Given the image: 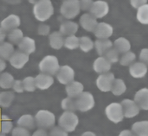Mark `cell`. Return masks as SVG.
Returning a JSON list of instances; mask_svg holds the SVG:
<instances>
[{
  "mask_svg": "<svg viewBox=\"0 0 148 136\" xmlns=\"http://www.w3.org/2000/svg\"><path fill=\"white\" fill-rule=\"evenodd\" d=\"M54 13V9L50 0H39L34 6L35 18L40 21L49 19Z\"/></svg>",
  "mask_w": 148,
  "mask_h": 136,
  "instance_id": "1",
  "label": "cell"
},
{
  "mask_svg": "<svg viewBox=\"0 0 148 136\" xmlns=\"http://www.w3.org/2000/svg\"><path fill=\"white\" fill-rule=\"evenodd\" d=\"M79 123L77 116L72 112L66 111L60 117L58 124L66 132L73 131Z\"/></svg>",
  "mask_w": 148,
  "mask_h": 136,
  "instance_id": "2",
  "label": "cell"
},
{
  "mask_svg": "<svg viewBox=\"0 0 148 136\" xmlns=\"http://www.w3.org/2000/svg\"><path fill=\"white\" fill-rule=\"evenodd\" d=\"M79 0H65L61 5L60 12L62 15L68 19H73L80 12Z\"/></svg>",
  "mask_w": 148,
  "mask_h": 136,
  "instance_id": "3",
  "label": "cell"
},
{
  "mask_svg": "<svg viewBox=\"0 0 148 136\" xmlns=\"http://www.w3.org/2000/svg\"><path fill=\"white\" fill-rule=\"evenodd\" d=\"M40 70L46 74L55 75L60 69L58 59L54 56L45 57L39 64Z\"/></svg>",
  "mask_w": 148,
  "mask_h": 136,
  "instance_id": "4",
  "label": "cell"
},
{
  "mask_svg": "<svg viewBox=\"0 0 148 136\" xmlns=\"http://www.w3.org/2000/svg\"><path fill=\"white\" fill-rule=\"evenodd\" d=\"M35 119L38 127L42 129L51 128L55 123L54 115L46 110H40L38 112Z\"/></svg>",
  "mask_w": 148,
  "mask_h": 136,
  "instance_id": "5",
  "label": "cell"
},
{
  "mask_svg": "<svg viewBox=\"0 0 148 136\" xmlns=\"http://www.w3.org/2000/svg\"><path fill=\"white\" fill-rule=\"evenodd\" d=\"M77 109L81 112H87L91 109L95 105L93 95L89 92H82L75 98Z\"/></svg>",
  "mask_w": 148,
  "mask_h": 136,
  "instance_id": "6",
  "label": "cell"
},
{
  "mask_svg": "<svg viewBox=\"0 0 148 136\" xmlns=\"http://www.w3.org/2000/svg\"><path fill=\"white\" fill-rule=\"evenodd\" d=\"M105 113L108 119L114 123L121 122L124 118L121 105L117 102L108 105L105 109Z\"/></svg>",
  "mask_w": 148,
  "mask_h": 136,
  "instance_id": "7",
  "label": "cell"
},
{
  "mask_svg": "<svg viewBox=\"0 0 148 136\" xmlns=\"http://www.w3.org/2000/svg\"><path fill=\"white\" fill-rule=\"evenodd\" d=\"M114 80V75L110 72H106L100 75L96 81L98 88L103 92L110 91L113 82Z\"/></svg>",
  "mask_w": 148,
  "mask_h": 136,
  "instance_id": "8",
  "label": "cell"
},
{
  "mask_svg": "<svg viewBox=\"0 0 148 136\" xmlns=\"http://www.w3.org/2000/svg\"><path fill=\"white\" fill-rule=\"evenodd\" d=\"M124 116L127 118H132L138 115L139 108L135 102L130 99H124L121 102Z\"/></svg>",
  "mask_w": 148,
  "mask_h": 136,
  "instance_id": "9",
  "label": "cell"
},
{
  "mask_svg": "<svg viewBox=\"0 0 148 136\" xmlns=\"http://www.w3.org/2000/svg\"><path fill=\"white\" fill-rule=\"evenodd\" d=\"M75 72L73 69L68 65H64L60 67L57 72V78L60 83L63 84H67L73 81Z\"/></svg>",
  "mask_w": 148,
  "mask_h": 136,
  "instance_id": "10",
  "label": "cell"
},
{
  "mask_svg": "<svg viewBox=\"0 0 148 136\" xmlns=\"http://www.w3.org/2000/svg\"><path fill=\"white\" fill-rule=\"evenodd\" d=\"M90 12L95 18H102L108 14L109 5L105 1H97L93 2Z\"/></svg>",
  "mask_w": 148,
  "mask_h": 136,
  "instance_id": "11",
  "label": "cell"
},
{
  "mask_svg": "<svg viewBox=\"0 0 148 136\" xmlns=\"http://www.w3.org/2000/svg\"><path fill=\"white\" fill-rule=\"evenodd\" d=\"M9 60L11 65L13 67L17 69H20L29 60V57L28 54L21 51H17L12 54Z\"/></svg>",
  "mask_w": 148,
  "mask_h": 136,
  "instance_id": "12",
  "label": "cell"
},
{
  "mask_svg": "<svg viewBox=\"0 0 148 136\" xmlns=\"http://www.w3.org/2000/svg\"><path fill=\"white\" fill-rule=\"evenodd\" d=\"M134 101L139 109L148 110V89L143 88L138 90L135 96Z\"/></svg>",
  "mask_w": 148,
  "mask_h": 136,
  "instance_id": "13",
  "label": "cell"
},
{
  "mask_svg": "<svg viewBox=\"0 0 148 136\" xmlns=\"http://www.w3.org/2000/svg\"><path fill=\"white\" fill-rule=\"evenodd\" d=\"M93 32L99 39H108L113 34V28L106 23H98Z\"/></svg>",
  "mask_w": 148,
  "mask_h": 136,
  "instance_id": "14",
  "label": "cell"
},
{
  "mask_svg": "<svg viewBox=\"0 0 148 136\" xmlns=\"http://www.w3.org/2000/svg\"><path fill=\"white\" fill-rule=\"evenodd\" d=\"M20 20L18 16L10 14L1 23V28L5 31H11L20 25Z\"/></svg>",
  "mask_w": 148,
  "mask_h": 136,
  "instance_id": "15",
  "label": "cell"
},
{
  "mask_svg": "<svg viewBox=\"0 0 148 136\" xmlns=\"http://www.w3.org/2000/svg\"><path fill=\"white\" fill-rule=\"evenodd\" d=\"M80 24L87 31H94L98 23L96 18L91 13H85L80 19Z\"/></svg>",
  "mask_w": 148,
  "mask_h": 136,
  "instance_id": "16",
  "label": "cell"
},
{
  "mask_svg": "<svg viewBox=\"0 0 148 136\" xmlns=\"http://www.w3.org/2000/svg\"><path fill=\"white\" fill-rule=\"evenodd\" d=\"M36 86L40 90H45L50 87L54 82L52 76L48 74L40 73L35 78Z\"/></svg>",
  "mask_w": 148,
  "mask_h": 136,
  "instance_id": "17",
  "label": "cell"
},
{
  "mask_svg": "<svg viewBox=\"0 0 148 136\" xmlns=\"http://www.w3.org/2000/svg\"><path fill=\"white\" fill-rule=\"evenodd\" d=\"M147 71V68L145 64L137 62L132 64L130 67V75L135 78H141L145 76Z\"/></svg>",
  "mask_w": 148,
  "mask_h": 136,
  "instance_id": "18",
  "label": "cell"
},
{
  "mask_svg": "<svg viewBox=\"0 0 148 136\" xmlns=\"http://www.w3.org/2000/svg\"><path fill=\"white\" fill-rule=\"evenodd\" d=\"M65 90L68 97L75 98L83 92V85L77 81L73 80L66 84Z\"/></svg>",
  "mask_w": 148,
  "mask_h": 136,
  "instance_id": "19",
  "label": "cell"
},
{
  "mask_svg": "<svg viewBox=\"0 0 148 136\" xmlns=\"http://www.w3.org/2000/svg\"><path fill=\"white\" fill-rule=\"evenodd\" d=\"M111 68V64L105 57H100L97 58L93 64L94 70L99 73L108 72Z\"/></svg>",
  "mask_w": 148,
  "mask_h": 136,
  "instance_id": "20",
  "label": "cell"
},
{
  "mask_svg": "<svg viewBox=\"0 0 148 136\" xmlns=\"http://www.w3.org/2000/svg\"><path fill=\"white\" fill-rule=\"evenodd\" d=\"M131 128L135 136H148V120L136 122L132 124Z\"/></svg>",
  "mask_w": 148,
  "mask_h": 136,
  "instance_id": "21",
  "label": "cell"
},
{
  "mask_svg": "<svg viewBox=\"0 0 148 136\" xmlns=\"http://www.w3.org/2000/svg\"><path fill=\"white\" fill-rule=\"evenodd\" d=\"M18 47L21 52L27 54H31L35 50V41L29 37H24L18 43Z\"/></svg>",
  "mask_w": 148,
  "mask_h": 136,
  "instance_id": "22",
  "label": "cell"
},
{
  "mask_svg": "<svg viewBox=\"0 0 148 136\" xmlns=\"http://www.w3.org/2000/svg\"><path fill=\"white\" fill-rule=\"evenodd\" d=\"M78 30V25L71 21H65L60 26V33L64 35H73Z\"/></svg>",
  "mask_w": 148,
  "mask_h": 136,
  "instance_id": "23",
  "label": "cell"
},
{
  "mask_svg": "<svg viewBox=\"0 0 148 136\" xmlns=\"http://www.w3.org/2000/svg\"><path fill=\"white\" fill-rule=\"evenodd\" d=\"M112 42L108 39H99L95 42V46L98 54L103 56L111 47H112Z\"/></svg>",
  "mask_w": 148,
  "mask_h": 136,
  "instance_id": "24",
  "label": "cell"
},
{
  "mask_svg": "<svg viewBox=\"0 0 148 136\" xmlns=\"http://www.w3.org/2000/svg\"><path fill=\"white\" fill-rule=\"evenodd\" d=\"M50 45L51 47L55 49H60L64 43L62 35L60 32H54L49 36Z\"/></svg>",
  "mask_w": 148,
  "mask_h": 136,
  "instance_id": "25",
  "label": "cell"
},
{
  "mask_svg": "<svg viewBox=\"0 0 148 136\" xmlns=\"http://www.w3.org/2000/svg\"><path fill=\"white\" fill-rule=\"evenodd\" d=\"M114 47L119 53H125L128 52L131 48L130 42L123 37L117 38L114 42Z\"/></svg>",
  "mask_w": 148,
  "mask_h": 136,
  "instance_id": "26",
  "label": "cell"
},
{
  "mask_svg": "<svg viewBox=\"0 0 148 136\" xmlns=\"http://www.w3.org/2000/svg\"><path fill=\"white\" fill-rule=\"evenodd\" d=\"M17 124L25 129H33L35 127L34 119L31 115H24L17 120Z\"/></svg>",
  "mask_w": 148,
  "mask_h": 136,
  "instance_id": "27",
  "label": "cell"
},
{
  "mask_svg": "<svg viewBox=\"0 0 148 136\" xmlns=\"http://www.w3.org/2000/svg\"><path fill=\"white\" fill-rule=\"evenodd\" d=\"M14 53V48L13 45L8 42L0 43V57L3 59H10Z\"/></svg>",
  "mask_w": 148,
  "mask_h": 136,
  "instance_id": "28",
  "label": "cell"
},
{
  "mask_svg": "<svg viewBox=\"0 0 148 136\" xmlns=\"http://www.w3.org/2000/svg\"><path fill=\"white\" fill-rule=\"evenodd\" d=\"M126 90V86L124 81L120 79H114L110 91L115 95H120Z\"/></svg>",
  "mask_w": 148,
  "mask_h": 136,
  "instance_id": "29",
  "label": "cell"
},
{
  "mask_svg": "<svg viewBox=\"0 0 148 136\" xmlns=\"http://www.w3.org/2000/svg\"><path fill=\"white\" fill-rule=\"evenodd\" d=\"M12 126V122L8 116L0 115V133H8L10 131Z\"/></svg>",
  "mask_w": 148,
  "mask_h": 136,
  "instance_id": "30",
  "label": "cell"
},
{
  "mask_svg": "<svg viewBox=\"0 0 148 136\" xmlns=\"http://www.w3.org/2000/svg\"><path fill=\"white\" fill-rule=\"evenodd\" d=\"M136 17L140 23L148 24V4H145L138 8Z\"/></svg>",
  "mask_w": 148,
  "mask_h": 136,
  "instance_id": "31",
  "label": "cell"
},
{
  "mask_svg": "<svg viewBox=\"0 0 148 136\" xmlns=\"http://www.w3.org/2000/svg\"><path fill=\"white\" fill-rule=\"evenodd\" d=\"M14 78L12 75L8 72L3 73L0 76V87L3 89H9L12 87Z\"/></svg>",
  "mask_w": 148,
  "mask_h": 136,
  "instance_id": "32",
  "label": "cell"
},
{
  "mask_svg": "<svg viewBox=\"0 0 148 136\" xmlns=\"http://www.w3.org/2000/svg\"><path fill=\"white\" fill-rule=\"evenodd\" d=\"M14 98V94L12 91H4L0 93V105L8 107L11 105Z\"/></svg>",
  "mask_w": 148,
  "mask_h": 136,
  "instance_id": "33",
  "label": "cell"
},
{
  "mask_svg": "<svg viewBox=\"0 0 148 136\" xmlns=\"http://www.w3.org/2000/svg\"><path fill=\"white\" fill-rule=\"evenodd\" d=\"M61 107L66 111L72 112L75 111L77 110L75 98L68 97L63 99L61 102Z\"/></svg>",
  "mask_w": 148,
  "mask_h": 136,
  "instance_id": "34",
  "label": "cell"
},
{
  "mask_svg": "<svg viewBox=\"0 0 148 136\" xmlns=\"http://www.w3.org/2000/svg\"><path fill=\"white\" fill-rule=\"evenodd\" d=\"M79 46L82 50L84 52H88L92 49L94 43L89 37L82 36L79 38Z\"/></svg>",
  "mask_w": 148,
  "mask_h": 136,
  "instance_id": "35",
  "label": "cell"
},
{
  "mask_svg": "<svg viewBox=\"0 0 148 136\" xmlns=\"http://www.w3.org/2000/svg\"><path fill=\"white\" fill-rule=\"evenodd\" d=\"M64 45L67 49H75L79 46V38L74 35L69 36L64 40Z\"/></svg>",
  "mask_w": 148,
  "mask_h": 136,
  "instance_id": "36",
  "label": "cell"
},
{
  "mask_svg": "<svg viewBox=\"0 0 148 136\" xmlns=\"http://www.w3.org/2000/svg\"><path fill=\"white\" fill-rule=\"evenodd\" d=\"M9 41L15 44H18L23 38V34L21 30L14 29L9 32L8 34Z\"/></svg>",
  "mask_w": 148,
  "mask_h": 136,
  "instance_id": "37",
  "label": "cell"
},
{
  "mask_svg": "<svg viewBox=\"0 0 148 136\" xmlns=\"http://www.w3.org/2000/svg\"><path fill=\"white\" fill-rule=\"evenodd\" d=\"M136 58V56L133 52H127L123 54L120 61V64L123 66H128L133 63Z\"/></svg>",
  "mask_w": 148,
  "mask_h": 136,
  "instance_id": "38",
  "label": "cell"
},
{
  "mask_svg": "<svg viewBox=\"0 0 148 136\" xmlns=\"http://www.w3.org/2000/svg\"><path fill=\"white\" fill-rule=\"evenodd\" d=\"M105 58L110 63H115L118 61L119 58V53L114 47L109 49L104 54Z\"/></svg>",
  "mask_w": 148,
  "mask_h": 136,
  "instance_id": "39",
  "label": "cell"
},
{
  "mask_svg": "<svg viewBox=\"0 0 148 136\" xmlns=\"http://www.w3.org/2000/svg\"><path fill=\"white\" fill-rule=\"evenodd\" d=\"M23 84L24 90L28 91H34L35 90L36 85L35 82V78L28 76L25 78L23 80Z\"/></svg>",
  "mask_w": 148,
  "mask_h": 136,
  "instance_id": "40",
  "label": "cell"
},
{
  "mask_svg": "<svg viewBox=\"0 0 148 136\" xmlns=\"http://www.w3.org/2000/svg\"><path fill=\"white\" fill-rule=\"evenodd\" d=\"M12 136H30L29 131L23 127H15L12 133Z\"/></svg>",
  "mask_w": 148,
  "mask_h": 136,
  "instance_id": "41",
  "label": "cell"
},
{
  "mask_svg": "<svg viewBox=\"0 0 148 136\" xmlns=\"http://www.w3.org/2000/svg\"><path fill=\"white\" fill-rule=\"evenodd\" d=\"M50 136H68L66 131L60 127H55L50 131Z\"/></svg>",
  "mask_w": 148,
  "mask_h": 136,
  "instance_id": "42",
  "label": "cell"
},
{
  "mask_svg": "<svg viewBox=\"0 0 148 136\" xmlns=\"http://www.w3.org/2000/svg\"><path fill=\"white\" fill-rule=\"evenodd\" d=\"M93 2L92 0H80L79 1L80 8L83 10H90Z\"/></svg>",
  "mask_w": 148,
  "mask_h": 136,
  "instance_id": "43",
  "label": "cell"
},
{
  "mask_svg": "<svg viewBox=\"0 0 148 136\" xmlns=\"http://www.w3.org/2000/svg\"><path fill=\"white\" fill-rule=\"evenodd\" d=\"M12 87L13 90L17 93H22L24 90L23 81L20 80H15L13 84Z\"/></svg>",
  "mask_w": 148,
  "mask_h": 136,
  "instance_id": "44",
  "label": "cell"
},
{
  "mask_svg": "<svg viewBox=\"0 0 148 136\" xmlns=\"http://www.w3.org/2000/svg\"><path fill=\"white\" fill-rule=\"evenodd\" d=\"M139 59L142 63L144 64H148V49H143L139 54Z\"/></svg>",
  "mask_w": 148,
  "mask_h": 136,
  "instance_id": "45",
  "label": "cell"
},
{
  "mask_svg": "<svg viewBox=\"0 0 148 136\" xmlns=\"http://www.w3.org/2000/svg\"><path fill=\"white\" fill-rule=\"evenodd\" d=\"M50 31V27L46 24H40L38 27V33L40 35H46Z\"/></svg>",
  "mask_w": 148,
  "mask_h": 136,
  "instance_id": "46",
  "label": "cell"
},
{
  "mask_svg": "<svg viewBox=\"0 0 148 136\" xmlns=\"http://www.w3.org/2000/svg\"><path fill=\"white\" fill-rule=\"evenodd\" d=\"M147 0H130L131 5L134 8H139V7L146 4Z\"/></svg>",
  "mask_w": 148,
  "mask_h": 136,
  "instance_id": "47",
  "label": "cell"
},
{
  "mask_svg": "<svg viewBox=\"0 0 148 136\" xmlns=\"http://www.w3.org/2000/svg\"><path fill=\"white\" fill-rule=\"evenodd\" d=\"M32 136H48L46 132L43 129H39L32 134Z\"/></svg>",
  "mask_w": 148,
  "mask_h": 136,
  "instance_id": "48",
  "label": "cell"
},
{
  "mask_svg": "<svg viewBox=\"0 0 148 136\" xmlns=\"http://www.w3.org/2000/svg\"><path fill=\"white\" fill-rule=\"evenodd\" d=\"M118 136H135V135L131 131L128 130H124L121 131Z\"/></svg>",
  "mask_w": 148,
  "mask_h": 136,
  "instance_id": "49",
  "label": "cell"
},
{
  "mask_svg": "<svg viewBox=\"0 0 148 136\" xmlns=\"http://www.w3.org/2000/svg\"><path fill=\"white\" fill-rule=\"evenodd\" d=\"M5 36H6L5 31L3 30L2 28H0V43H1L2 41L4 40Z\"/></svg>",
  "mask_w": 148,
  "mask_h": 136,
  "instance_id": "50",
  "label": "cell"
},
{
  "mask_svg": "<svg viewBox=\"0 0 148 136\" xmlns=\"http://www.w3.org/2000/svg\"><path fill=\"white\" fill-rule=\"evenodd\" d=\"M5 68H6V63H5L3 60L0 58V72L5 69Z\"/></svg>",
  "mask_w": 148,
  "mask_h": 136,
  "instance_id": "51",
  "label": "cell"
},
{
  "mask_svg": "<svg viewBox=\"0 0 148 136\" xmlns=\"http://www.w3.org/2000/svg\"><path fill=\"white\" fill-rule=\"evenodd\" d=\"M82 136H96V135L92 131H86L82 134Z\"/></svg>",
  "mask_w": 148,
  "mask_h": 136,
  "instance_id": "52",
  "label": "cell"
},
{
  "mask_svg": "<svg viewBox=\"0 0 148 136\" xmlns=\"http://www.w3.org/2000/svg\"><path fill=\"white\" fill-rule=\"evenodd\" d=\"M39 0H28V1L31 3H36Z\"/></svg>",
  "mask_w": 148,
  "mask_h": 136,
  "instance_id": "53",
  "label": "cell"
},
{
  "mask_svg": "<svg viewBox=\"0 0 148 136\" xmlns=\"http://www.w3.org/2000/svg\"><path fill=\"white\" fill-rule=\"evenodd\" d=\"M0 136H5L3 134H1V133H0Z\"/></svg>",
  "mask_w": 148,
  "mask_h": 136,
  "instance_id": "54",
  "label": "cell"
},
{
  "mask_svg": "<svg viewBox=\"0 0 148 136\" xmlns=\"http://www.w3.org/2000/svg\"></svg>",
  "mask_w": 148,
  "mask_h": 136,
  "instance_id": "55",
  "label": "cell"
}]
</instances>
